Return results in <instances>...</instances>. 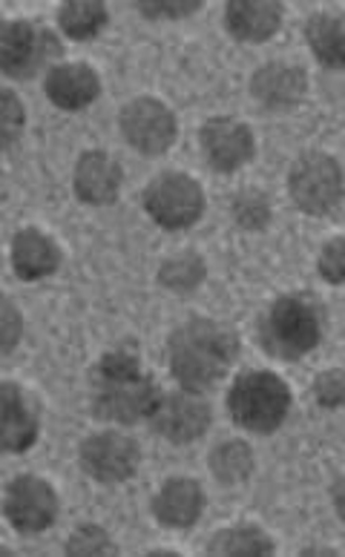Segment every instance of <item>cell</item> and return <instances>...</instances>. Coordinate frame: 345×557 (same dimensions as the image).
<instances>
[{
    "label": "cell",
    "instance_id": "cell-1",
    "mask_svg": "<svg viewBox=\"0 0 345 557\" xmlns=\"http://www.w3.org/2000/svg\"><path fill=\"white\" fill-rule=\"evenodd\" d=\"M159 397V388L145 374L136 350H110L89 371V406L98 420L136 425L150 420Z\"/></svg>",
    "mask_w": 345,
    "mask_h": 557
},
{
    "label": "cell",
    "instance_id": "cell-2",
    "mask_svg": "<svg viewBox=\"0 0 345 557\" xmlns=\"http://www.w3.org/2000/svg\"><path fill=\"white\" fill-rule=\"evenodd\" d=\"M170 374L182 388L210 391L239 359V336L213 319H187L170 334Z\"/></svg>",
    "mask_w": 345,
    "mask_h": 557
},
{
    "label": "cell",
    "instance_id": "cell-3",
    "mask_svg": "<svg viewBox=\"0 0 345 557\" xmlns=\"http://www.w3.org/2000/svg\"><path fill=\"white\" fill-rule=\"evenodd\" d=\"M322 331H325V311L320 302L308 294H285L268 308L259 327V343L271 357L294 362L308 357L320 345Z\"/></svg>",
    "mask_w": 345,
    "mask_h": 557
},
{
    "label": "cell",
    "instance_id": "cell-4",
    "mask_svg": "<svg viewBox=\"0 0 345 557\" xmlns=\"http://www.w3.org/2000/svg\"><path fill=\"white\" fill-rule=\"evenodd\" d=\"M291 411L288 383L273 371H245L227 391V414L245 431L271 434Z\"/></svg>",
    "mask_w": 345,
    "mask_h": 557
},
{
    "label": "cell",
    "instance_id": "cell-5",
    "mask_svg": "<svg viewBox=\"0 0 345 557\" xmlns=\"http://www.w3.org/2000/svg\"><path fill=\"white\" fill-rule=\"evenodd\" d=\"M291 201L308 215H325L345 196V175L340 161L329 152H306L288 173Z\"/></svg>",
    "mask_w": 345,
    "mask_h": 557
},
{
    "label": "cell",
    "instance_id": "cell-6",
    "mask_svg": "<svg viewBox=\"0 0 345 557\" xmlns=\"http://www.w3.org/2000/svg\"><path fill=\"white\" fill-rule=\"evenodd\" d=\"M61 55V40L35 21H7L0 29V70L7 78L24 81Z\"/></svg>",
    "mask_w": 345,
    "mask_h": 557
},
{
    "label": "cell",
    "instance_id": "cell-7",
    "mask_svg": "<svg viewBox=\"0 0 345 557\" xmlns=\"http://www.w3.org/2000/svg\"><path fill=\"white\" fill-rule=\"evenodd\" d=\"M145 210L164 231H185L205 213V193L193 175L161 173L147 184Z\"/></svg>",
    "mask_w": 345,
    "mask_h": 557
},
{
    "label": "cell",
    "instance_id": "cell-8",
    "mask_svg": "<svg viewBox=\"0 0 345 557\" xmlns=\"http://www.w3.org/2000/svg\"><path fill=\"white\" fill-rule=\"evenodd\" d=\"M213 422V411L210 403L201 397L199 391H168L161 394L156 403L153 414H150V425L159 437H164L173 446H187L210 429Z\"/></svg>",
    "mask_w": 345,
    "mask_h": 557
},
{
    "label": "cell",
    "instance_id": "cell-9",
    "mask_svg": "<svg viewBox=\"0 0 345 557\" xmlns=\"http://www.w3.org/2000/svg\"><path fill=\"white\" fill-rule=\"evenodd\" d=\"M78 457L84 474L101 483V486L127 483L138 471V462H141L136 440L130 434H119V431H101V434L87 437L81 443Z\"/></svg>",
    "mask_w": 345,
    "mask_h": 557
},
{
    "label": "cell",
    "instance_id": "cell-10",
    "mask_svg": "<svg viewBox=\"0 0 345 557\" xmlns=\"http://www.w3.org/2000/svg\"><path fill=\"white\" fill-rule=\"evenodd\" d=\"M56 488L38 474H17L3 494V515L21 534H40L58 520Z\"/></svg>",
    "mask_w": 345,
    "mask_h": 557
},
{
    "label": "cell",
    "instance_id": "cell-11",
    "mask_svg": "<svg viewBox=\"0 0 345 557\" xmlns=\"http://www.w3.org/2000/svg\"><path fill=\"white\" fill-rule=\"evenodd\" d=\"M124 141L145 156H164L176 141V115L156 98H136L119 115Z\"/></svg>",
    "mask_w": 345,
    "mask_h": 557
},
{
    "label": "cell",
    "instance_id": "cell-12",
    "mask_svg": "<svg viewBox=\"0 0 345 557\" xmlns=\"http://www.w3.org/2000/svg\"><path fill=\"white\" fill-rule=\"evenodd\" d=\"M201 156L217 173H236L254 159L257 141L248 124L231 119V115H217L199 129Z\"/></svg>",
    "mask_w": 345,
    "mask_h": 557
},
{
    "label": "cell",
    "instance_id": "cell-13",
    "mask_svg": "<svg viewBox=\"0 0 345 557\" xmlns=\"http://www.w3.org/2000/svg\"><path fill=\"white\" fill-rule=\"evenodd\" d=\"M121 182H124L121 164L104 150L84 152L75 164L73 190L84 205H93V208L113 205L119 199Z\"/></svg>",
    "mask_w": 345,
    "mask_h": 557
},
{
    "label": "cell",
    "instance_id": "cell-14",
    "mask_svg": "<svg viewBox=\"0 0 345 557\" xmlns=\"http://www.w3.org/2000/svg\"><path fill=\"white\" fill-rule=\"evenodd\" d=\"M308 92V75L303 66L288 64V61H271L259 66L250 78V96L268 110H285V107L299 104Z\"/></svg>",
    "mask_w": 345,
    "mask_h": 557
},
{
    "label": "cell",
    "instance_id": "cell-15",
    "mask_svg": "<svg viewBox=\"0 0 345 557\" xmlns=\"http://www.w3.org/2000/svg\"><path fill=\"white\" fill-rule=\"evenodd\" d=\"M44 92L58 110H84L101 96V78L89 64H56L44 78Z\"/></svg>",
    "mask_w": 345,
    "mask_h": 557
},
{
    "label": "cell",
    "instance_id": "cell-16",
    "mask_svg": "<svg viewBox=\"0 0 345 557\" xmlns=\"http://www.w3.org/2000/svg\"><path fill=\"white\" fill-rule=\"evenodd\" d=\"M0 420H3V448L24 454L38 440V411L26 391L15 383H0Z\"/></svg>",
    "mask_w": 345,
    "mask_h": 557
},
{
    "label": "cell",
    "instance_id": "cell-17",
    "mask_svg": "<svg viewBox=\"0 0 345 557\" xmlns=\"http://www.w3.org/2000/svg\"><path fill=\"white\" fill-rule=\"evenodd\" d=\"M285 9L273 0H233L225 7V29L236 40L262 44L280 33Z\"/></svg>",
    "mask_w": 345,
    "mask_h": 557
},
{
    "label": "cell",
    "instance_id": "cell-18",
    "mask_svg": "<svg viewBox=\"0 0 345 557\" xmlns=\"http://www.w3.org/2000/svg\"><path fill=\"white\" fill-rule=\"evenodd\" d=\"M205 492L193 478H170L153 497V518L170 529H190L201 518Z\"/></svg>",
    "mask_w": 345,
    "mask_h": 557
},
{
    "label": "cell",
    "instance_id": "cell-19",
    "mask_svg": "<svg viewBox=\"0 0 345 557\" xmlns=\"http://www.w3.org/2000/svg\"><path fill=\"white\" fill-rule=\"evenodd\" d=\"M12 268L24 282L52 276L61 268V247L38 227H24L12 239Z\"/></svg>",
    "mask_w": 345,
    "mask_h": 557
},
{
    "label": "cell",
    "instance_id": "cell-20",
    "mask_svg": "<svg viewBox=\"0 0 345 557\" xmlns=\"http://www.w3.org/2000/svg\"><path fill=\"white\" fill-rule=\"evenodd\" d=\"M306 40L322 66L345 70V17L317 12L306 21Z\"/></svg>",
    "mask_w": 345,
    "mask_h": 557
},
{
    "label": "cell",
    "instance_id": "cell-21",
    "mask_svg": "<svg viewBox=\"0 0 345 557\" xmlns=\"http://www.w3.org/2000/svg\"><path fill=\"white\" fill-rule=\"evenodd\" d=\"M276 549L273 541L268 537L259 525L239 523L231 529H219L208 541V555H236V557H250V555H271Z\"/></svg>",
    "mask_w": 345,
    "mask_h": 557
},
{
    "label": "cell",
    "instance_id": "cell-22",
    "mask_svg": "<svg viewBox=\"0 0 345 557\" xmlns=\"http://www.w3.org/2000/svg\"><path fill=\"white\" fill-rule=\"evenodd\" d=\"M107 7L98 0H73L58 9V26L70 40L96 38L107 26Z\"/></svg>",
    "mask_w": 345,
    "mask_h": 557
},
{
    "label": "cell",
    "instance_id": "cell-23",
    "mask_svg": "<svg viewBox=\"0 0 345 557\" xmlns=\"http://www.w3.org/2000/svg\"><path fill=\"white\" fill-rule=\"evenodd\" d=\"M210 471L222 486H239L254 474V451L242 440H227L210 451Z\"/></svg>",
    "mask_w": 345,
    "mask_h": 557
},
{
    "label": "cell",
    "instance_id": "cell-24",
    "mask_svg": "<svg viewBox=\"0 0 345 557\" xmlns=\"http://www.w3.org/2000/svg\"><path fill=\"white\" fill-rule=\"evenodd\" d=\"M205 278V262L196 253H178L161 264L159 282L173 290H190Z\"/></svg>",
    "mask_w": 345,
    "mask_h": 557
},
{
    "label": "cell",
    "instance_id": "cell-25",
    "mask_svg": "<svg viewBox=\"0 0 345 557\" xmlns=\"http://www.w3.org/2000/svg\"><path fill=\"white\" fill-rule=\"evenodd\" d=\"M66 555H115L119 546L115 541L107 534L104 525L98 523H81L73 534H70V541L64 543Z\"/></svg>",
    "mask_w": 345,
    "mask_h": 557
},
{
    "label": "cell",
    "instance_id": "cell-26",
    "mask_svg": "<svg viewBox=\"0 0 345 557\" xmlns=\"http://www.w3.org/2000/svg\"><path fill=\"white\" fill-rule=\"evenodd\" d=\"M233 219L245 227V231H266L271 222V205L262 193L248 190L239 193L233 199Z\"/></svg>",
    "mask_w": 345,
    "mask_h": 557
},
{
    "label": "cell",
    "instance_id": "cell-27",
    "mask_svg": "<svg viewBox=\"0 0 345 557\" xmlns=\"http://www.w3.org/2000/svg\"><path fill=\"white\" fill-rule=\"evenodd\" d=\"M26 127V110L17 101L12 89L0 92V136H3V150H12Z\"/></svg>",
    "mask_w": 345,
    "mask_h": 557
},
{
    "label": "cell",
    "instance_id": "cell-28",
    "mask_svg": "<svg viewBox=\"0 0 345 557\" xmlns=\"http://www.w3.org/2000/svg\"><path fill=\"white\" fill-rule=\"evenodd\" d=\"M317 271L329 285H345V236L322 245L320 256H317Z\"/></svg>",
    "mask_w": 345,
    "mask_h": 557
},
{
    "label": "cell",
    "instance_id": "cell-29",
    "mask_svg": "<svg viewBox=\"0 0 345 557\" xmlns=\"http://www.w3.org/2000/svg\"><path fill=\"white\" fill-rule=\"evenodd\" d=\"M313 399H317V406L322 408H343L345 406V371H340V368L322 371V374L313 380Z\"/></svg>",
    "mask_w": 345,
    "mask_h": 557
},
{
    "label": "cell",
    "instance_id": "cell-30",
    "mask_svg": "<svg viewBox=\"0 0 345 557\" xmlns=\"http://www.w3.org/2000/svg\"><path fill=\"white\" fill-rule=\"evenodd\" d=\"M199 7V0H145V3H136L138 12L145 17H153V21H164V17H187Z\"/></svg>",
    "mask_w": 345,
    "mask_h": 557
},
{
    "label": "cell",
    "instance_id": "cell-31",
    "mask_svg": "<svg viewBox=\"0 0 345 557\" xmlns=\"http://www.w3.org/2000/svg\"><path fill=\"white\" fill-rule=\"evenodd\" d=\"M24 334V317L15 311L12 299H3L0 302V345H3V354H12Z\"/></svg>",
    "mask_w": 345,
    "mask_h": 557
},
{
    "label": "cell",
    "instance_id": "cell-32",
    "mask_svg": "<svg viewBox=\"0 0 345 557\" xmlns=\"http://www.w3.org/2000/svg\"><path fill=\"white\" fill-rule=\"evenodd\" d=\"M331 500H334V509H337V518L345 523V478L334 483V488H331Z\"/></svg>",
    "mask_w": 345,
    "mask_h": 557
}]
</instances>
